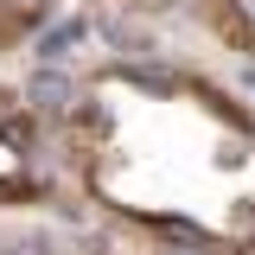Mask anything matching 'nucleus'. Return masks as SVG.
<instances>
[{"mask_svg": "<svg viewBox=\"0 0 255 255\" xmlns=\"http://www.w3.org/2000/svg\"><path fill=\"white\" fill-rule=\"evenodd\" d=\"M70 172L122 211L179 236L243 243L255 230V128L230 96L122 70L70 109Z\"/></svg>", "mask_w": 255, "mask_h": 255, "instance_id": "1", "label": "nucleus"}, {"mask_svg": "<svg viewBox=\"0 0 255 255\" xmlns=\"http://www.w3.org/2000/svg\"><path fill=\"white\" fill-rule=\"evenodd\" d=\"M191 6H198V26L255 70V0H191Z\"/></svg>", "mask_w": 255, "mask_h": 255, "instance_id": "2", "label": "nucleus"}]
</instances>
